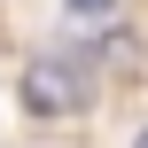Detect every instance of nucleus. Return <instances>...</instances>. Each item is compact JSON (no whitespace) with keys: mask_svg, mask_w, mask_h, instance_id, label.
I'll return each mask as SVG.
<instances>
[{"mask_svg":"<svg viewBox=\"0 0 148 148\" xmlns=\"http://www.w3.org/2000/svg\"><path fill=\"white\" fill-rule=\"evenodd\" d=\"M140 148H148V133H140Z\"/></svg>","mask_w":148,"mask_h":148,"instance_id":"3","label":"nucleus"},{"mask_svg":"<svg viewBox=\"0 0 148 148\" xmlns=\"http://www.w3.org/2000/svg\"><path fill=\"white\" fill-rule=\"evenodd\" d=\"M23 101H31V109H78V101H86V78H78V62H31V78H23Z\"/></svg>","mask_w":148,"mask_h":148,"instance_id":"1","label":"nucleus"},{"mask_svg":"<svg viewBox=\"0 0 148 148\" xmlns=\"http://www.w3.org/2000/svg\"><path fill=\"white\" fill-rule=\"evenodd\" d=\"M70 16H117V0H70Z\"/></svg>","mask_w":148,"mask_h":148,"instance_id":"2","label":"nucleus"}]
</instances>
